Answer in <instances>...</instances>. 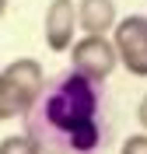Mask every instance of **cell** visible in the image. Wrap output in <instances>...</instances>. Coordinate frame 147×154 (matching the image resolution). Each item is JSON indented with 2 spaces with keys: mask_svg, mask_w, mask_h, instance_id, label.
Here are the masks:
<instances>
[{
  "mask_svg": "<svg viewBox=\"0 0 147 154\" xmlns=\"http://www.w3.org/2000/svg\"><path fill=\"white\" fill-rule=\"evenodd\" d=\"M21 123L42 154H98L112 137L105 88L77 70L49 77Z\"/></svg>",
  "mask_w": 147,
  "mask_h": 154,
  "instance_id": "cell-1",
  "label": "cell"
},
{
  "mask_svg": "<svg viewBox=\"0 0 147 154\" xmlns=\"http://www.w3.org/2000/svg\"><path fill=\"white\" fill-rule=\"evenodd\" d=\"M42 84H46V70L39 60L18 56L0 70V119H21L35 105Z\"/></svg>",
  "mask_w": 147,
  "mask_h": 154,
  "instance_id": "cell-2",
  "label": "cell"
},
{
  "mask_svg": "<svg viewBox=\"0 0 147 154\" xmlns=\"http://www.w3.org/2000/svg\"><path fill=\"white\" fill-rule=\"evenodd\" d=\"M116 67H119V53L109 35H81L70 46V70L91 77L98 84H105Z\"/></svg>",
  "mask_w": 147,
  "mask_h": 154,
  "instance_id": "cell-3",
  "label": "cell"
},
{
  "mask_svg": "<svg viewBox=\"0 0 147 154\" xmlns=\"http://www.w3.org/2000/svg\"><path fill=\"white\" fill-rule=\"evenodd\" d=\"M112 46L119 53L123 70L133 77H147V14H126L112 28Z\"/></svg>",
  "mask_w": 147,
  "mask_h": 154,
  "instance_id": "cell-4",
  "label": "cell"
},
{
  "mask_svg": "<svg viewBox=\"0 0 147 154\" xmlns=\"http://www.w3.org/2000/svg\"><path fill=\"white\" fill-rule=\"evenodd\" d=\"M77 0H49L46 7V46L49 53H70L77 42Z\"/></svg>",
  "mask_w": 147,
  "mask_h": 154,
  "instance_id": "cell-5",
  "label": "cell"
},
{
  "mask_svg": "<svg viewBox=\"0 0 147 154\" xmlns=\"http://www.w3.org/2000/svg\"><path fill=\"white\" fill-rule=\"evenodd\" d=\"M116 21V0H77V28L84 35H109Z\"/></svg>",
  "mask_w": 147,
  "mask_h": 154,
  "instance_id": "cell-6",
  "label": "cell"
},
{
  "mask_svg": "<svg viewBox=\"0 0 147 154\" xmlns=\"http://www.w3.org/2000/svg\"><path fill=\"white\" fill-rule=\"evenodd\" d=\"M0 154H42V147L21 130V133H11L0 140Z\"/></svg>",
  "mask_w": 147,
  "mask_h": 154,
  "instance_id": "cell-7",
  "label": "cell"
},
{
  "mask_svg": "<svg viewBox=\"0 0 147 154\" xmlns=\"http://www.w3.org/2000/svg\"><path fill=\"white\" fill-rule=\"evenodd\" d=\"M119 154H147V130L140 133H130L123 144H119Z\"/></svg>",
  "mask_w": 147,
  "mask_h": 154,
  "instance_id": "cell-8",
  "label": "cell"
},
{
  "mask_svg": "<svg viewBox=\"0 0 147 154\" xmlns=\"http://www.w3.org/2000/svg\"><path fill=\"white\" fill-rule=\"evenodd\" d=\"M137 123H140V130H147V95L140 98V105H137Z\"/></svg>",
  "mask_w": 147,
  "mask_h": 154,
  "instance_id": "cell-9",
  "label": "cell"
},
{
  "mask_svg": "<svg viewBox=\"0 0 147 154\" xmlns=\"http://www.w3.org/2000/svg\"><path fill=\"white\" fill-rule=\"evenodd\" d=\"M7 4L11 0H0V21H4V14H7Z\"/></svg>",
  "mask_w": 147,
  "mask_h": 154,
  "instance_id": "cell-10",
  "label": "cell"
}]
</instances>
